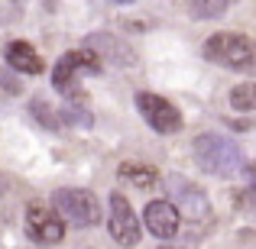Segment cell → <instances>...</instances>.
<instances>
[{
  "label": "cell",
  "mask_w": 256,
  "mask_h": 249,
  "mask_svg": "<svg viewBox=\"0 0 256 249\" xmlns=\"http://www.w3.org/2000/svg\"><path fill=\"white\" fill-rule=\"evenodd\" d=\"M246 178H250V185H246V198H253V207H256V162L246 168Z\"/></svg>",
  "instance_id": "cell-17"
},
{
  "label": "cell",
  "mask_w": 256,
  "mask_h": 249,
  "mask_svg": "<svg viewBox=\"0 0 256 249\" xmlns=\"http://www.w3.org/2000/svg\"><path fill=\"white\" fill-rule=\"evenodd\" d=\"M84 49H91L94 55H107L110 62H117V65H136V52L133 49H126L120 39H114L110 32H98V36H88V45Z\"/></svg>",
  "instance_id": "cell-11"
},
{
  "label": "cell",
  "mask_w": 256,
  "mask_h": 249,
  "mask_svg": "<svg viewBox=\"0 0 256 249\" xmlns=\"http://www.w3.org/2000/svg\"><path fill=\"white\" fill-rule=\"evenodd\" d=\"M166 185H169V191L175 198L172 207L178 211V217L185 214L192 224H208V220H211V204H208V194L201 191V188H194L192 181L178 178V175H172Z\"/></svg>",
  "instance_id": "cell-6"
},
{
  "label": "cell",
  "mask_w": 256,
  "mask_h": 249,
  "mask_svg": "<svg viewBox=\"0 0 256 249\" xmlns=\"http://www.w3.org/2000/svg\"><path fill=\"white\" fill-rule=\"evenodd\" d=\"M230 107L234 110H256V81H246V84H237L230 91Z\"/></svg>",
  "instance_id": "cell-14"
},
{
  "label": "cell",
  "mask_w": 256,
  "mask_h": 249,
  "mask_svg": "<svg viewBox=\"0 0 256 249\" xmlns=\"http://www.w3.org/2000/svg\"><path fill=\"white\" fill-rule=\"evenodd\" d=\"M62 120H68V123H75V126H91V113L88 110H75V107H65L62 110Z\"/></svg>",
  "instance_id": "cell-16"
},
{
  "label": "cell",
  "mask_w": 256,
  "mask_h": 249,
  "mask_svg": "<svg viewBox=\"0 0 256 249\" xmlns=\"http://www.w3.org/2000/svg\"><path fill=\"white\" fill-rule=\"evenodd\" d=\"M32 113H36L39 126H46V130H58V120H56V110H52L46 100H32Z\"/></svg>",
  "instance_id": "cell-15"
},
{
  "label": "cell",
  "mask_w": 256,
  "mask_h": 249,
  "mask_svg": "<svg viewBox=\"0 0 256 249\" xmlns=\"http://www.w3.org/2000/svg\"><path fill=\"white\" fill-rule=\"evenodd\" d=\"M192 149H194V162L208 175L230 178V175L244 172V152H240V146L230 143L227 136H220V133H201V136H194Z\"/></svg>",
  "instance_id": "cell-1"
},
{
  "label": "cell",
  "mask_w": 256,
  "mask_h": 249,
  "mask_svg": "<svg viewBox=\"0 0 256 249\" xmlns=\"http://www.w3.org/2000/svg\"><path fill=\"white\" fill-rule=\"evenodd\" d=\"M26 233L42 246H56V243L65 240V224L58 220V214L52 211V207L32 201V204L26 207Z\"/></svg>",
  "instance_id": "cell-8"
},
{
  "label": "cell",
  "mask_w": 256,
  "mask_h": 249,
  "mask_svg": "<svg viewBox=\"0 0 256 249\" xmlns=\"http://www.w3.org/2000/svg\"><path fill=\"white\" fill-rule=\"evenodd\" d=\"M162 249H169V246H162Z\"/></svg>",
  "instance_id": "cell-19"
},
{
  "label": "cell",
  "mask_w": 256,
  "mask_h": 249,
  "mask_svg": "<svg viewBox=\"0 0 256 249\" xmlns=\"http://www.w3.org/2000/svg\"><path fill=\"white\" fill-rule=\"evenodd\" d=\"M117 175L124 181H130L133 188H152L159 181V172L152 165H146V162H120Z\"/></svg>",
  "instance_id": "cell-12"
},
{
  "label": "cell",
  "mask_w": 256,
  "mask_h": 249,
  "mask_svg": "<svg viewBox=\"0 0 256 249\" xmlns=\"http://www.w3.org/2000/svg\"><path fill=\"white\" fill-rule=\"evenodd\" d=\"M94 71H100V58L94 55L91 49H75V52H65L62 58H58V65L52 68V84H56V91H62L65 97H78L82 94V75H94Z\"/></svg>",
  "instance_id": "cell-4"
},
{
  "label": "cell",
  "mask_w": 256,
  "mask_h": 249,
  "mask_svg": "<svg viewBox=\"0 0 256 249\" xmlns=\"http://www.w3.org/2000/svg\"><path fill=\"white\" fill-rule=\"evenodd\" d=\"M143 227L159 240H172L175 233H178V227H182V217H178V211H175L169 201H152V204H146V211H143Z\"/></svg>",
  "instance_id": "cell-9"
},
{
  "label": "cell",
  "mask_w": 256,
  "mask_h": 249,
  "mask_svg": "<svg viewBox=\"0 0 256 249\" xmlns=\"http://www.w3.org/2000/svg\"><path fill=\"white\" fill-rule=\"evenodd\" d=\"M227 10H230L227 0H194V3H188V13H192L194 19H218V16H224Z\"/></svg>",
  "instance_id": "cell-13"
},
{
  "label": "cell",
  "mask_w": 256,
  "mask_h": 249,
  "mask_svg": "<svg viewBox=\"0 0 256 249\" xmlns=\"http://www.w3.org/2000/svg\"><path fill=\"white\" fill-rule=\"evenodd\" d=\"M204 58L227 71H256V39L246 32H214L204 42Z\"/></svg>",
  "instance_id": "cell-2"
},
{
  "label": "cell",
  "mask_w": 256,
  "mask_h": 249,
  "mask_svg": "<svg viewBox=\"0 0 256 249\" xmlns=\"http://www.w3.org/2000/svg\"><path fill=\"white\" fill-rule=\"evenodd\" d=\"M52 211L58 214L62 224H72L78 230L100 224V201L88 188H58L52 194Z\"/></svg>",
  "instance_id": "cell-3"
},
{
  "label": "cell",
  "mask_w": 256,
  "mask_h": 249,
  "mask_svg": "<svg viewBox=\"0 0 256 249\" xmlns=\"http://www.w3.org/2000/svg\"><path fill=\"white\" fill-rule=\"evenodd\" d=\"M4 191H6V178L0 175V198H4Z\"/></svg>",
  "instance_id": "cell-18"
},
{
  "label": "cell",
  "mask_w": 256,
  "mask_h": 249,
  "mask_svg": "<svg viewBox=\"0 0 256 249\" xmlns=\"http://www.w3.org/2000/svg\"><path fill=\"white\" fill-rule=\"evenodd\" d=\"M4 62L10 65V68L23 71V75H42V71H46L42 55H39V52L32 49L26 39H13V42H6V49H4Z\"/></svg>",
  "instance_id": "cell-10"
},
{
  "label": "cell",
  "mask_w": 256,
  "mask_h": 249,
  "mask_svg": "<svg viewBox=\"0 0 256 249\" xmlns=\"http://www.w3.org/2000/svg\"><path fill=\"white\" fill-rule=\"evenodd\" d=\"M107 230H110L114 243H120V246H136L140 233H143V227H140L130 201H126L120 191L110 194V220H107Z\"/></svg>",
  "instance_id": "cell-7"
},
{
  "label": "cell",
  "mask_w": 256,
  "mask_h": 249,
  "mask_svg": "<svg viewBox=\"0 0 256 249\" xmlns=\"http://www.w3.org/2000/svg\"><path fill=\"white\" fill-rule=\"evenodd\" d=\"M136 110L143 113V120L152 126L156 133H162V136H172V133L182 130V113L178 107L172 104V100H166L162 94H152V91H140L136 94Z\"/></svg>",
  "instance_id": "cell-5"
}]
</instances>
